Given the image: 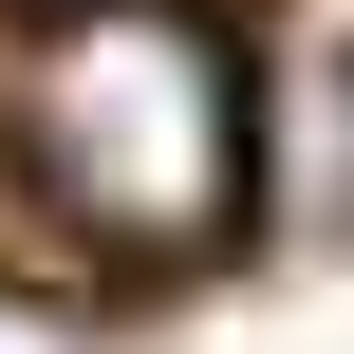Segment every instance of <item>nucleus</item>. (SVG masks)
I'll return each instance as SVG.
<instances>
[{
    "label": "nucleus",
    "instance_id": "obj_2",
    "mask_svg": "<svg viewBox=\"0 0 354 354\" xmlns=\"http://www.w3.org/2000/svg\"><path fill=\"white\" fill-rule=\"evenodd\" d=\"M317 131H354V75H336V93H317ZM317 205H354V149H336V187H317Z\"/></svg>",
    "mask_w": 354,
    "mask_h": 354
},
{
    "label": "nucleus",
    "instance_id": "obj_1",
    "mask_svg": "<svg viewBox=\"0 0 354 354\" xmlns=\"http://www.w3.org/2000/svg\"><path fill=\"white\" fill-rule=\"evenodd\" d=\"M37 168L93 243H149L187 261L224 205H243V75L187 0H93L56 56H37Z\"/></svg>",
    "mask_w": 354,
    "mask_h": 354
}]
</instances>
